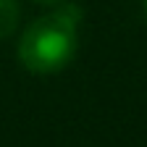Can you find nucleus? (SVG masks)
I'll return each instance as SVG.
<instances>
[{"mask_svg": "<svg viewBox=\"0 0 147 147\" xmlns=\"http://www.w3.org/2000/svg\"><path fill=\"white\" fill-rule=\"evenodd\" d=\"M34 3H40V5H58V3H63V0H34Z\"/></svg>", "mask_w": 147, "mask_h": 147, "instance_id": "obj_3", "label": "nucleus"}, {"mask_svg": "<svg viewBox=\"0 0 147 147\" xmlns=\"http://www.w3.org/2000/svg\"><path fill=\"white\" fill-rule=\"evenodd\" d=\"M142 8H144V16H147V0H142Z\"/></svg>", "mask_w": 147, "mask_h": 147, "instance_id": "obj_4", "label": "nucleus"}, {"mask_svg": "<svg viewBox=\"0 0 147 147\" xmlns=\"http://www.w3.org/2000/svg\"><path fill=\"white\" fill-rule=\"evenodd\" d=\"M18 18H21L18 0H0V40H5L16 32Z\"/></svg>", "mask_w": 147, "mask_h": 147, "instance_id": "obj_2", "label": "nucleus"}, {"mask_svg": "<svg viewBox=\"0 0 147 147\" xmlns=\"http://www.w3.org/2000/svg\"><path fill=\"white\" fill-rule=\"evenodd\" d=\"M82 8L63 3L47 16L32 21L18 42V61L34 74H55L66 68L79 50Z\"/></svg>", "mask_w": 147, "mask_h": 147, "instance_id": "obj_1", "label": "nucleus"}]
</instances>
